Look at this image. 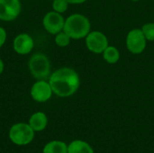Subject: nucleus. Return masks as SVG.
Segmentation results:
<instances>
[{"mask_svg": "<svg viewBox=\"0 0 154 153\" xmlns=\"http://www.w3.org/2000/svg\"><path fill=\"white\" fill-rule=\"evenodd\" d=\"M49 83L55 95L60 97H68L78 91L80 79L77 71L64 67L51 74Z\"/></svg>", "mask_w": 154, "mask_h": 153, "instance_id": "f257e3e1", "label": "nucleus"}, {"mask_svg": "<svg viewBox=\"0 0 154 153\" xmlns=\"http://www.w3.org/2000/svg\"><path fill=\"white\" fill-rule=\"evenodd\" d=\"M90 29L91 24L88 17L81 14H73L65 20L63 31L71 39L79 40L86 38Z\"/></svg>", "mask_w": 154, "mask_h": 153, "instance_id": "f03ea898", "label": "nucleus"}, {"mask_svg": "<svg viewBox=\"0 0 154 153\" xmlns=\"http://www.w3.org/2000/svg\"><path fill=\"white\" fill-rule=\"evenodd\" d=\"M28 67L32 77L38 80H46L51 76V63L47 56L42 53L32 55Z\"/></svg>", "mask_w": 154, "mask_h": 153, "instance_id": "7ed1b4c3", "label": "nucleus"}, {"mask_svg": "<svg viewBox=\"0 0 154 153\" xmlns=\"http://www.w3.org/2000/svg\"><path fill=\"white\" fill-rule=\"evenodd\" d=\"M34 138V131L25 123L14 124L9 130V139L16 145L23 146L29 144Z\"/></svg>", "mask_w": 154, "mask_h": 153, "instance_id": "20e7f679", "label": "nucleus"}, {"mask_svg": "<svg viewBox=\"0 0 154 153\" xmlns=\"http://www.w3.org/2000/svg\"><path fill=\"white\" fill-rule=\"evenodd\" d=\"M147 40L142 29L135 28L131 30L126 36V47L133 54H141L146 48Z\"/></svg>", "mask_w": 154, "mask_h": 153, "instance_id": "39448f33", "label": "nucleus"}, {"mask_svg": "<svg viewBox=\"0 0 154 153\" xmlns=\"http://www.w3.org/2000/svg\"><path fill=\"white\" fill-rule=\"evenodd\" d=\"M86 46L89 51L101 54L108 46L107 37L99 31L90 32L86 36Z\"/></svg>", "mask_w": 154, "mask_h": 153, "instance_id": "423d86ee", "label": "nucleus"}, {"mask_svg": "<svg viewBox=\"0 0 154 153\" xmlns=\"http://www.w3.org/2000/svg\"><path fill=\"white\" fill-rule=\"evenodd\" d=\"M65 23V19L61 14L55 11L48 12L42 20V24L44 29L51 34H57L63 31Z\"/></svg>", "mask_w": 154, "mask_h": 153, "instance_id": "0eeeda50", "label": "nucleus"}, {"mask_svg": "<svg viewBox=\"0 0 154 153\" xmlns=\"http://www.w3.org/2000/svg\"><path fill=\"white\" fill-rule=\"evenodd\" d=\"M53 94L52 88L46 80H38L36 81L31 88V96L32 98L39 103H43L48 101Z\"/></svg>", "mask_w": 154, "mask_h": 153, "instance_id": "6e6552de", "label": "nucleus"}, {"mask_svg": "<svg viewBox=\"0 0 154 153\" xmlns=\"http://www.w3.org/2000/svg\"><path fill=\"white\" fill-rule=\"evenodd\" d=\"M21 13L19 0H0V20L13 21Z\"/></svg>", "mask_w": 154, "mask_h": 153, "instance_id": "1a4fd4ad", "label": "nucleus"}, {"mask_svg": "<svg viewBox=\"0 0 154 153\" xmlns=\"http://www.w3.org/2000/svg\"><path fill=\"white\" fill-rule=\"evenodd\" d=\"M34 46L33 39L27 33H20L18 34L13 43L14 50L16 53L20 55H26L30 53Z\"/></svg>", "mask_w": 154, "mask_h": 153, "instance_id": "9d476101", "label": "nucleus"}, {"mask_svg": "<svg viewBox=\"0 0 154 153\" xmlns=\"http://www.w3.org/2000/svg\"><path fill=\"white\" fill-rule=\"evenodd\" d=\"M48 124L47 115L42 112H36L29 119V125L34 132H41L46 128Z\"/></svg>", "mask_w": 154, "mask_h": 153, "instance_id": "9b49d317", "label": "nucleus"}, {"mask_svg": "<svg viewBox=\"0 0 154 153\" xmlns=\"http://www.w3.org/2000/svg\"><path fill=\"white\" fill-rule=\"evenodd\" d=\"M68 153H94V150L87 142L75 140L68 145Z\"/></svg>", "mask_w": 154, "mask_h": 153, "instance_id": "f8f14e48", "label": "nucleus"}, {"mask_svg": "<svg viewBox=\"0 0 154 153\" xmlns=\"http://www.w3.org/2000/svg\"><path fill=\"white\" fill-rule=\"evenodd\" d=\"M42 153H68V145L60 141H51L44 146Z\"/></svg>", "mask_w": 154, "mask_h": 153, "instance_id": "ddd939ff", "label": "nucleus"}, {"mask_svg": "<svg viewBox=\"0 0 154 153\" xmlns=\"http://www.w3.org/2000/svg\"><path fill=\"white\" fill-rule=\"evenodd\" d=\"M102 54H103L104 60L109 64H115L120 59V52H119L118 49L115 46L108 45L107 48L104 50V52Z\"/></svg>", "mask_w": 154, "mask_h": 153, "instance_id": "4468645a", "label": "nucleus"}, {"mask_svg": "<svg viewBox=\"0 0 154 153\" xmlns=\"http://www.w3.org/2000/svg\"><path fill=\"white\" fill-rule=\"evenodd\" d=\"M70 40L71 38L64 31H61L59 33L55 34L54 41L59 47H67L70 43Z\"/></svg>", "mask_w": 154, "mask_h": 153, "instance_id": "2eb2a0df", "label": "nucleus"}, {"mask_svg": "<svg viewBox=\"0 0 154 153\" xmlns=\"http://www.w3.org/2000/svg\"><path fill=\"white\" fill-rule=\"evenodd\" d=\"M143 33L144 34L147 41H154V23H147L143 25L141 28Z\"/></svg>", "mask_w": 154, "mask_h": 153, "instance_id": "dca6fc26", "label": "nucleus"}, {"mask_svg": "<svg viewBox=\"0 0 154 153\" xmlns=\"http://www.w3.org/2000/svg\"><path fill=\"white\" fill-rule=\"evenodd\" d=\"M69 3L67 2V0H53L52 1V8L53 11L62 14L64 12L67 11L68 6H69Z\"/></svg>", "mask_w": 154, "mask_h": 153, "instance_id": "f3484780", "label": "nucleus"}, {"mask_svg": "<svg viewBox=\"0 0 154 153\" xmlns=\"http://www.w3.org/2000/svg\"><path fill=\"white\" fill-rule=\"evenodd\" d=\"M5 41H6V32L3 27L0 26V49L5 44Z\"/></svg>", "mask_w": 154, "mask_h": 153, "instance_id": "a211bd4d", "label": "nucleus"}, {"mask_svg": "<svg viewBox=\"0 0 154 153\" xmlns=\"http://www.w3.org/2000/svg\"><path fill=\"white\" fill-rule=\"evenodd\" d=\"M87 0H67V2L69 4H72V5H79V4H83L85 3Z\"/></svg>", "mask_w": 154, "mask_h": 153, "instance_id": "6ab92c4d", "label": "nucleus"}, {"mask_svg": "<svg viewBox=\"0 0 154 153\" xmlns=\"http://www.w3.org/2000/svg\"><path fill=\"white\" fill-rule=\"evenodd\" d=\"M3 71H4V62H3V60L0 59V75L3 73Z\"/></svg>", "mask_w": 154, "mask_h": 153, "instance_id": "aec40b11", "label": "nucleus"}, {"mask_svg": "<svg viewBox=\"0 0 154 153\" xmlns=\"http://www.w3.org/2000/svg\"><path fill=\"white\" fill-rule=\"evenodd\" d=\"M131 1H133V2H138V1H140V0H131Z\"/></svg>", "mask_w": 154, "mask_h": 153, "instance_id": "412c9836", "label": "nucleus"}, {"mask_svg": "<svg viewBox=\"0 0 154 153\" xmlns=\"http://www.w3.org/2000/svg\"><path fill=\"white\" fill-rule=\"evenodd\" d=\"M52 1H53V0H52Z\"/></svg>", "mask_w": 154, "mask_h": 153, "instance_id": "4be33fe9", "label": "nucleus"}]
</instances>
